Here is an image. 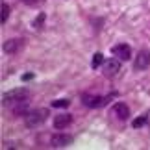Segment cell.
<instances>
[{
  "label": "cell",
  "instance_id": "6da1fadb",
  "mask_svg": "<svg viewBox=\"0 0 150 150\" xmlns=\"http://www.w3.org/2000/svg\"><path fill=\"white\" fill-rule=\"evenodd\" d=\"M4 102L6 104H22V102H26L28 98H30V91L24 89V87H21V89H11L8 91L4 96Z\"/></svg>",
  "mask_w": 150,
  "mask_h": 150
},
{
  "label": "cell",
  "instance_id": "7a4b0ae2",
  "mask_svg": "<svg viewBox=\"0 0 150 150\" xmlns=\"http://www.w3.org/2000/svg\"><path fill=\"white\" fill-rule=\"evenodd\" d=\"M47 115L48 111L47 109H35V111H32L30 115H26V124L28 126H37L47 120Z\"/></svg>",
  "mask_w": 150,
  "mask_h": 150
},
{
  "label": "cell",
  "instance_id": "3957f363",
  "mask_svg": "<svg viewBox=\"0 0 150 150\" xmlns=\"http://www.w3.org/2000/svg\"><path fill=\"white\" fill-rule=\"evenodd\" d=\"M111 52H113V56H117L120 61H128L130 57H132V48H130L126 43L115 45V47L111 48Z\"/></svg>",
  "mask_w": 150,
  "mask_h": 150
},
{
  "label": "cell",
  "instance_id": "277c9868",
  "mask_svg": "<svg viewBox=\"0 0 150 150\" xmlns=\"http://www.w3.org/2000/svg\"><path fill=\"white\" fill-rule=\"evenodd\" d=\"M150 65V52L148 50H141L135 57V69L137 71H145Z\"/></svg>",
  "mask_w": 150,
  "mask_h": 150
},
{
  "label": "cell",
  "instance_id": "5b68a950",
  "mask_svg": "<svg viewBox=\"0 0 150 150\" xmlns=\"http://www.w3.org/2000/svg\"><path fill=\"white\" fill-rule=\"evenodd\" d=\"M119 71H120V59L119 57L104 63V74H106V76H117Z\"/></svg>",
  "mask_w": 150,
  "mask_h": 150
},
{
  "label": "cell",
  "instance_id": "8992f818",
  "mask_svg": "<svg viewBox=\"0 0 150 150\" xmlns=\"http://www.w3.org/2000/svg\"><path fill=\"white\" fill-rule=\"evenodd\" d=\"M111 111H113V115L117 119H120V120H124V119H128L130 117V109H128V106H126L124 102H117L115 106L111 108Z\"/></svg>",
  "mask_w": 150,
  "mask_h": 150
},
{
  "label": "cell",
  "instance_id": "52a82bcc",
  "mask_svg": "<svg viewBox=\"0 0 150 150\" xmlns=\"http://www.w3.org/2000/svg\"><path fill=\"white\" fill-rule=\"evenodd\" d=\"M82 102L89 108H98V106H104V98L100 95H83L82 96Z\"/></svg>",
  "mask_w": 150,
  "mask_h": 150
},
{
  "label": "cell",
  "instance_id": "ba28073f",
  "mask_svg": "<svg viewBox=\"0 0 150 150\" xmlns=\"http://www.w3.org/2000/svg\"><path fill=\"white\" fill-rule=\"evenodd\" d=\"M52 146H69L72 143V137L71 135H65V134H56V135H52Z\"/></svg>",
  "mask_w": 150,
  "mask_h": 150
},
{
  "label": "cell",
  "instance_id": "9c48e42d",
  "mask_svg": "<svg viewBox=\"0 0 150 150\" xmlns=\"http://www.w3.org/2000/svg\"><path fill=\"white\" fill-rule=\"evenodd\" d=\"M71 120H72V117H71L69 113L56 115V117H54V128H57V130H63V128H67V126L71 124Z\"/></svg>",
  "mask_w": 150,
  "mask_h": 150
},
{
  "label": "cell",
  "instance_id": "30bf717a",
  "mask_svg": "<svg viewBox=\"0 0 150 150\" xmlns=\"http://www.w3.org/2000/svg\"><path fill=\"white\" fill-rule=\"evenodd\" d=\"M21 39H11V41H8L4 45V52H8V54H15L17 50L21 48Z\"/></svg>",
  "mask_w": 150,
  "mask_h": 150
},
{
  "label": "cell",
  "instance_id": "8fae6325",
  "mask_svg": "<svg viewBox=\"0 0 150 150\" xmlns=\"http://www.w3.org/2000/svg\"><path fill=\"white\" fill-rule=\"evenodd\" d=\"M102 63H104V56L100 54V52H96V54L93 56V61H91V67H93V69H96V67H100Z\"/></svg>",
  "mask_w": 150,
  "mask_h": 150
},
{
  "label": "cell",
  "instance_id": "7c38bea8",
  "mask_svg": "<svg viewBox=\"0 0 150 150\" xmlns=\"http://www.w3.org/2000/svg\"><path fill=\"white\" fill-rule=\"evenodd\" d=\"M146 122H148V119H146V117H137V119H134L132 126H134V128H141V126H145Z\"/></svg>",
  "mask_w": 150,
  "mask_h": 150
},
{
  "label": "cell",
  "instance_id": "4fadbf2b",
  "mask_svg": "<svg viewBox=\"0 0 150 150\" xmlns=\"http://www.w3.org/2000/svg\"><path fill=\"white\" fill-rule=\"evenodd\" d=\"M69 100H65V98H59V100H52V108H67L69 106Z\"/></svg>",
  "mask_w": 150,
  "mask_h": 150
},
{
  "label": "cell",
  "instance_id": "5bb4252c",
  "mask_svg": "<svg viewBox=\"0 0 150 150\" xmlns=\"http://www.w3.org/2000/svg\"><path fill=\"white\" fill-rule=\"evenodd\" d=\"M8 17H9V8H8V4H2V24H6Z\"/></svg>",
  "mask_w": 150,
  "mask_h": 150
},
{
  "label": "cell",
  "instance_id": "9a60e30c",
  "mask_svg": "<svg viewBox=\"0 0 150 150\" xmlns=\"http://www.w3.org/2000/svg\"><path fill=\"white\" fill-rule=\"evenodd\" d=\"M43 22H45V13H39V17L33 21V26H35V28H41Z\"/></svg>",
  "mask_w": 150,
  "mask_h": 150
},
{
  "label": "cell",
  "instance_id": "2e32d148",
  "mask_svg": "<svg viewBox=\"0 0 150 150\" xmlns=\"http://www.w3.org/2000/svg\"><path fill=\"white\" fill-rule=\"evenodd\" d=\"M24 4H28V6H35L37 4V0H22Z\"/></svg>",
  "mask_w": 150,
  "mask_h": 150
},
{
  "label": "cell",
  "instance_id": "e0dca14e",
  "mask_svg": "<svg viewBox=\"0 0 150 150\" xmlns=\"http://www.w3.org/2000/svg\"><path fill=\"white\" fill-rule=\"evenodd\" d=\"M33 78V74H30V72H28V74H24V76H22V80H24V82H28V80H32Z\"/></svg>",
  "mask_w": 150,
  "mask_h": 150
},
{
  "label": "cell",
  "instance_id": "ac0fdd59",
  "mask_svg": "<svg viewBox=\"0 0 150 150\" xmlns=\"http://www.w3.org/2000/svg\"><path fill=\"white\" fill-rule=\"evenodd\" d=\"M146 119H148V124H150V113H148V115H146Z\"/></svg>",
  "mask_w": 150,
  "mask_h": 150
}]
</instances>
